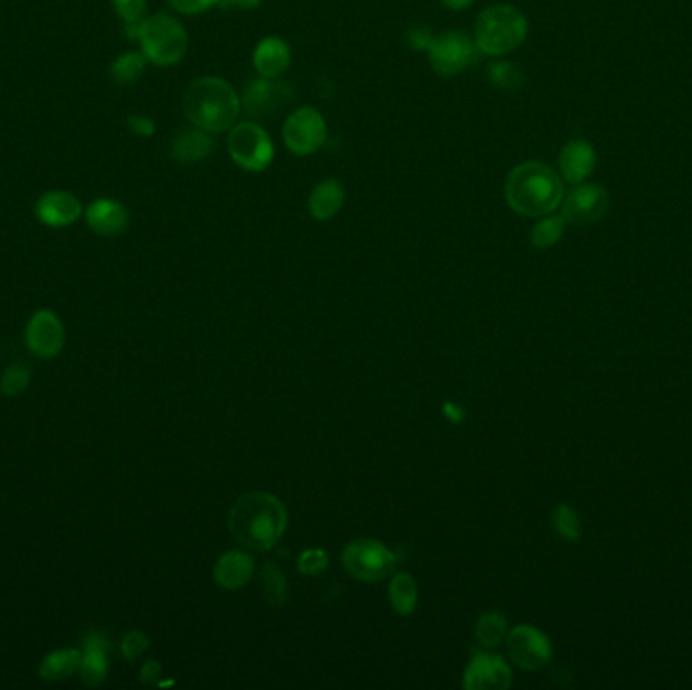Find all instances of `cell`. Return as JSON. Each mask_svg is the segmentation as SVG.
Wrapping results in <instances>:
<instances>
[{
	"label": "cell",
	"instance_id": "obj_1",
	"mask_svg": "<svg viewBox=\"0 0 692 690\" xmlns=\"http://www.w3.org/2000/svg\"><path fill=\"white\" fill-rule=\"evenodd\" d=\"M288 512L272 492H247L229 512V531L247 549L270 551L286 533Z\"/></svg>",
	"mask_w": 692,
	"mask_h": 690
},
{
	"label": "cell",
	"instance_id": "obj_2",
	"mask_svg": "<svg viewBox=\"0 0 692 690\" xmlns=\"http://www.w3.org/2000/svg\"><path fill=\"white\" fill-rule=\"evenodd\" d=\"M508 207L523 217H545L563 201V181L557 172L537 160L518 164L504 183Z\"/></svg>",
	"mask_w": 692,
	"mask_h": 690
},
{
	"label": "cell",
	"instance_id": "obj_3",
	"mask_svg": "<svg viewBox=\"0 0 692 690\" xmlns=\"http://www.w3.org/2000/svg\"><path fill=\"white\" fill-rule=\"evenodd\" d=\"M183 112L195 128L219 134L235 126L241 112V98L229 81L207 75L195 79L187 88Z\"/></svg>",
	"mask_w": 692,
	"mask_h": 690
},
{
	"label": "cell",
	"instance_id": "obj_4",
	"mask_svg": "<svg viewBox=\"0 0 692 690\" xmlns=\"http://www.w3.org/2000/svg\"><path fill=\"white\" fill-rule=\"evenodd\" d=\"M527 17L510 5L484 9L474 25V41L482 55L502 57L521 47L527 39Z\"/></svg>",
	"mask_w": 692,
	"mask_h": 690
},
{
	"label": "cell",
	"instance_id": "obj_5",
	"mask_svg": "<svg viewBox=\"0 0 692 690\" xmlns=\"http://www.w3.org/2000/svg\"><path fill=\"white\" fill-rule=\"evenodd\" d=\"M138 41L144 57L160 67L179 63L189 49V35L183 23L164 13L140 21Z\"/></svg>",
	"mask_w": 692,
	"mask_h": 690
},
{
	"label": "cell",
	"instance_id": "obj_6",
	"mask_svg": "<svg viewBox=\"0 0 692 690\" xmlns=\"http://www.w3.org/2000/svg\"><path fill=\"white\" fill-rule=\"evenodd\" d=\"M229 156L233 162L247 172H262L274 160L272 136L255 122L235 124L229 132Z\"/></svg>",
	"mask_w": 692,
	"mask_h": 690
},
{
	"label": "cell",
	"instance_id": "obj_7",
	"mask_svg": "<svg viewBox=\"0 0 692 690\" xmlns=\"http://www.w3.org/2000/svg\"><path fill=\"white\" fill-rule=\"evenodd\" d=\"M480 49L476 41L464 31H444L434 35L427 49V57L436 73L444 77L458 75L478 61Z\"/></svg>",
	"mask_w": 692,
	"mask_h": 690
},
{
	"label": "cell",
	"instance_id": "obj_8",
	"mask_svg": "<svg viewBox=\"0 0 692 690\" xmlns=\"http://www.w3.org/2000/svg\"><path fill=\"white\" fill-rule=\"evenodd\" d=\"M342 563L359 581H381L393 573L397 557L379 541L359 539L344 549Z\"/></svg>",
	"mask_w": 692,
	"mask_h": 690
},
{
	"label": "cell",
	"instance_id": "obj_9",
	"mask_svg": "<svg viewBox=\"0 0 692 690\" xmlns=\"http://www.w3.org/2000/svg\"><path fill=\"white\" fill-rule=\"evenodd\" d=\"M328 138L324 116L316 108L296 110L284 124V142L292 154L308 156L322 148Z\"/></svg>",
	"mask_w": 692,
	"mask_h": 690
},
{
	"label": "cell",
	"instance_id": "obj_10",
	"mask_svg": "<svg viewBox=\"0 0 692 690\" xmlns=\"http://www.w3.org/2000/svg\"><path fill=\"white\" fill-rule=\"evenodd\" d=\"M506 648L514 664L523 670H541L553 656L549 638L533 626H516L506 634Z\"/></svg>",
	"mask_w": 692,
	"mask_h": 690
},
{
	"label": "cell",
	"instance_id": "obj_11",
	"mask_svg": "<svg viewBox=\"0 0 692 690\" xmlns=\"http://www.w3.org/2000/svg\"><path fill=\"white\" fill-rule=\"evenodd\" d=\"M292 98V90L286 83H280L270 77L259 75L249 81L241 96V110L251 118H266L288 104Z\"/></svg>",
	"mask_w": 692,
	"mask_h": 690
},
{
	"label": "cell",
	"instance_id": "obj_12",
	"mask_svg": "<svg viewBox=\"0 0 692 690\" xmlns=\"http://www.w3.org/2000/svg\"><path fill=\"white\" fill-rule=\"evenodd\" d=\"M27 349L39 359H53L61 353L65 344L63 322L51 310H39L25 330Z\"/></svg>",
	"mask_w": 692,
	"mask_h": 690
},
{
	"label": "cell",
	"instance_id": "obj_13",
	"mask_svg": "<svg viewBox=\"0 0 692 690\" xmlns=\"http://www.w3.org/2000/svg\"><path fill=\"white\" fill-rule=\"evenodd\" d=\"M610 207V195L597 185H581L573 189L563 207L565 221L573 225H589L599 221Z\"/></svg>",
	"mask_w": 692,
	"mask_h": 690
},
{
	"label": "cell",
	"instance_id": "obj_14",
	"mask_svg": "<svg viewBox=\"0 0 692 690\" xmlns=\"http://www.w3.org/2000/svg\"><path fill=\"white\" fill-rule=\"evenodd\" d=\"M512 684L510 666L502 656L476 652L464 672V688L484 690V688H508Z\"/></svg>",
	"mask_w": 692,
	"mask_h": 690
},
{
	"label": "cell",
	"instance_id": "obj_15",
	"mask_svg": "<svg viewBox=\"0 0 692 690\" xmlns=\"http://www.w3.org/2000/svg\"><path fill=\"white\" fill-rule=\"evenodd\" d=\"M108 652L110 642L100 632H90L83 638V654L79 664V674L83 684L100 686L108 676Z\"/></svg>",
	"mask_w": 692,
	"mask_h": 690
},
{
	"label": "cell",
	"instance_id": "obj_16",
	"mask_svg": "<svg viewBox=\"0 0 692 690\" xmlns=\"http://www.w3.org/2000/svg\"><path fill=\"white\" fill-rule=\"evenodd\" d=\"M35 213L47 227H67L81 215V203L65 191H51L41 195Z\"/></svg>",
	"mask_w": 692,
	"mask_h": 690
},
{
	"label": "cell",
	"instance_id": "obj_17",
	"mask_svg": "<svg viewBox=\"0 0 692 690\" xmlns=\"http://www.w3.org/2000/svg\"><path fill=\"white\" fill-rule=\"evenodd\" d=\"M561 175L571 185H581L595 168V150L585 140H571L559 154Z\"/></svg>",
	"mask_w": 692,
	"mask_h": 690
},
{
	"label": "cell",
	"instance_id": "obj_18",
	"mask_svg": "<svg viewBox=\"0 0 692 690\" xmlns=\"http://www.w3.org/2000/svg\"><path fill=\"white\" fill-rule=\"evenodd\" d=\"M292 63L290 45L280 37H266L253 51V67L262 77L278 79Z\"/></svg>",
	"mask_w": 692,
	"mask_h": 690
},
{
	"label": "cell",
	"instance_id": "obj_19",
	"mask_svg": "<svg viewBox=\"0 0 692 690\" xmlns=\"http://www.w3.org/2000/svg\"><path fill=\"white\" fill-rule=\"evenodd\" d=\"M130 215L124 205L112 199H98L88 209V225L104 237H116L128 229Z\"/></svg>",
	"mask_w": 692,
	"mask_h": 690
},
{
	"label": "cell",
	"instance_id": "obj_20",
	"mask_svg": "<svg viewBox=\"0 0 692 690\" xmlns=\"http://www.w3.org/2000/svg\"><path fill=\"white\" fill-rule=\"evenodd\" d=\"M346 201V191L340 181L336 179H326L320 181L308 199V213L316 221H328L340 213Z\"/></svg>",
	"mask_w": 692,
	"mask_h": 690
},
{
	"label": "cell",
	"instance_id": "obj_21",
	"mask_svg": "<svg viewBox=\"0 0 692 690\" xmlns=\"http://www.w3.org/2000/svg\"><path fill=\"white\" fill-rule=\"evenodd\" d=\"M213 150V138L211 132H205L201 128H189L183 130L175 140H172L170 154L181 164H197L205 160Z\"/></svg>",
	"mask_w": 692,
	"mask_h": 690
},
{
	"label": "cell",
	"instance_id": "obj_22",
	"mask_svg": "<svg viewBox=\"0 0 692 690\" xmlns=\"http://www.w3.org/2000/svg\"><path fill=\"white\" fill-rule=\"evenodd\" d=\"M253 575V559L243 551L225 553L213 571L215 581L223 589H241Z\"/></svg>",
	"mask_w": 692,
	"mask_h": 690
},
{
	"label": "cell",
	"instance_id": "obj_23",
	"mask_svg": "<svg viewBox=\"0 0 692 690\" xmlns=\"http://www.w3.org/2000/svg\"><path fill=\"white\" fill-rule=\"evenodd\" d=\"M81 664V652L75 648H65V650H55L47 654L39 666V676L43 680H63L69 678Z\"/></svg>",
	"mask_w": 692,
	"mask_h": 690
},
{
	"label": "cell",
	"instance_id": "obj_24",
	"mask_svg": "<svg viewBox=\"0 0 692 690\" xmlns=\"http://www.w3.org/2000/svg\"><path fill=\"white\" fill-rule=\"evenodd\" d=\"M389 601L399 616H411L417 608V583L409 573H397L389 585Z\"/></svg>",
	"mask_w": 692,
	"mask_h": 690
},
{
	"label": "cell",
	"instance_id": "obj_25",
	"mask_svg": "<svg viewBox=\"0 0 692 690\" xmlns=\"http://www.w3.org/2000/svg\"><path fill=\"white\" fill-rule=\"evenodd\" d=\"M259 587H262L264 599L272 608H282L288 599V581L284 571L276 563H266L259 577Z\"/></svg>",
	"mask_w": 692,
	"mask_h": 690
},
{
	"label": "cell",
	"instance_id": "obj_26",
	"mask_svg": "<svg viewBox=\"0 0 692 690\" xmlns=\"http://www.w3.org/2000/svg\"><path fill=\"white\" fill-rule=\"evenodd\" d=\"M508 634V622L500 612H488L478 618L474 626V636L484 648H496L504 642Z\"/></svg>",
	"mask_w": 692,
	"mask_h": 690
},
{
	"label": "cell",
	"instance_id": "obj_27",
	"mask_svg": "<svg viewBox=\"0 0 692 690\" xmlns=\"http://www.w3.org/2000/svg\"><path fill=\"white\" fill-rule=\"evenodd\" d=\"M146 61L148 59L144 57V53H124L112 63L110 75L120 85L134 83L142 77V73L146 69Z\"/></svg>",
	"mask_w": 692,
	"mask_h": 690
},
{
	"label": "cell",
	"instance_id": "obj_28",
	"mask_svg": "<svg viewBox=\"0 0 692 690\" xmlns=\"http://www.w3.org/2000/svg\"><path fill=\"white\" fill-rule=\"evenodd\" d=\"M565 233V217H545L531 231V243L537 249H549L561 241Z\"/></svg>",
	"mask_w": 692,
	"mask_h": 690
},
{
	"label": "cell",
	"instance_id": "obj_29",
	"mask_svg": "<svg viewBox=\"0 0 692 690\" xmlns=\"http://www.w3.org/2000/svg\"><path fill=\"white\" fill-rule=\"evenodd\" d=\"M488 79L492 81V85L500 90H518L523 88L525 83V75L523 71L518 69L514 63L508 61H496L488 67Z\"/></svg>",
	"mask_w": 692,
	"mask_h": 690
},
{
	"label": "cell",
	"instance_id": "obj_30",
	"mask_svg": "<svg viewBox=\"0 0 692 690\" xmlns=\"http://www.w3.org/2000/svg\"><path fill=\"white\" fill-rule=\"evenodd\" d=\"M553 529L565 541H577L581 537V521L569 504H559L553 510Z\"/></svg>",
	"mask_w": 692,
	"mask_h": 690
},
{
	"label": "cell",
	"instance_id": "obj_31",
	"mask_svg": "<svg viewBox=\"0 0 692 690\" xmlns=\"http://www.w3.org/2000/svg\"><path fill=\"white\" fill-rule=\"evenodd\" d=\"M29 383H31V369L27 365H11L5 371L3 381H0V389L11 397H17L29 387Z\"/></svg>",
	"mask_w": 692,
	"mask_h": 690
},
{
	"label": "cell",
	"instance_id": "obj_32",
	"mask_svg": "<svg viewBox=\"0 0 692 690\" xmlns=\"http://www.w3.org/2000/svg\"><path fill=\"white\" fill-rule=\"evenodd\" d=\"M328 567V557L322 549H308L298 557V571L302 575H320Z\"/></svg>",
	"mask_w": 692,
	"mask_h": 690
},
{
	"label": "cell",
	"instance_id": "obj_33",
	"mask_svg": "<svg viewBox=\"0 0 692 690\" xmlns=\"http://www.w3.org/2000/svg\"><path fill=\"white\" fill-rule=\"evenodd\" d=\"M148 646H150V640H148V636L146 634H142V632H130V634H126L124 638H122V654H124V658L126 660H130V662H134L136 658H140L146 650H148Z\"/></svg>",
	"mask_w": 692,
	"mask_h": 690
},
{
	"label": "cell",
	"instance_id": "obj_34",
	"mask_svg": "<svg viewBox=\"0 0 692 690\" xmlns=\"http://www.w3.org/2000/svg\"><path fill=\"white\" fill-rule=\"evenodd\" d=\"M114 9L124 23H140L146 13V0H114Z\"/></svg>",
	"mask_w": 692,
	"mask_h": 690
},
{
	"label": "cell",
	"instance_id": "obj_35",
	"mask_svg": "<svg viewBox=\"0 0 692 690\" xmlns=\"http://www.w3.org/2000/svg\"><path fill=\"white\" fill-rule=\"evenodd\" d=\"M168 5L181 15H203L215 5H219V0H168Z\"/></svg>",
	"mask_w": 692,
	"mask_h": 690
},
{
	"label": "cell",
	"instance_id": "obj_36",
	"mask_svg": "<svg viewBox=\"0 0 692 690\" xmlns=\"http://www.w3.org/2000/svg\"><path fill=\"white\" fill-rule=\"evenodd\" d=\"M407 35H409L407 39H409L411 47L417 49V51H425V53H427V49L431 45V39H434V33H431L429 29H425V27H413Z\"/></svg>",
	"mask_w": 692,
	"mask_h": 690
},
{
	"label": "cell",
	"instance_id": "obj_37",
	"mask_svg": "<svg viewBox=\"0 0 692 690\" xmlns=\"http://www.w3.org/2000/svg\"><path fill=\"white\" fill-rule=\"evenodd\" d=\"M128 126L136 136H142V138H150L156 132V124L146 116H130Z\"/></svg>",
	"mask_w": 692,
	"mask_h": 690
},
{
	"label": "cell",
	"instance_id": "obj_38",
	"mask_svg": "<svg viewBox=\"0 0 692 690\" xmlns=\"http://www.w3.org/2000/svg\"><path fill=\"white\" fill-rule=\"evenodd\" d=\"M262 3L264 0H219V7L235 9V11H253Z\"/></svg>",
	"mask_w": 692,
	"mask_h": 690
},
{
	"label": "cell",
	"instance_id": "obj_39",
	"mask_svg": "<svg viewBox=\"0 0 692 690\" xmlns=\"http://www.w3.org/2000/svg\"><path fill=\"white\" fill-rule=\"evenodd\" d=\"M158 676H160V664H158L156 660H148V662L142 666V676H140V680L146 682V684H152Z\"/></svg>",
	"mask_w": 692,
	"mask_h": 690
},
{
	"label": "cell",
	"instance_id": "obj_40",
	"mask_svg": "<svg viewBox=\"0 0 692 690\" xmlns=\"http://www.w3.org/2000/svg\"><path fill=\"white\" fill-rule=\"evenodd\" d=\"M444 413H446V417L452 419L454 423H460V421L464 419V409H462L458 403H452V401L444 405Z\"/></svg>",
	"mask_w": 692,
	"mask_h": 690
},
{
	"label": "cell",
	"instance_id": "obj_41",
	"mask_svg": "<svg viewBox=\"0 0 692 690\" xmlns=\"http://www.w3.org/2000/svg\"><path fill=\"white\" fill-rule=\"evenodd\" d=\"M474 0H442V5L450 11H464L468 7H472Z\"/></svg>",
	"mask_w": 692,
	"mask_h": 690
}]
</instances>
